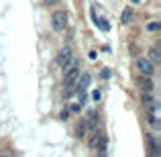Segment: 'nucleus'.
Segmentation results:
<instances>
[{
    "label": "nucleus",
    "instance_id": "17",
    "mask_svg": "<svg viewBox=\"0 0 161 157\" xmlns=\"http://www.w3.org/2000/svg\"><path fill=\"white\" fill-rule=\"evenodd\" d=\"M0 157H8V155H0Z\"/></svg>",
    "mask_w": 161,
    "mask_h": 157
},
{
    "label": "nucleus",
    "instance_id": "8",
    "mask_svg": "<svg viewBox=\"0 0 161 157\" xmlns=\"http://www.w3.org/2000/svg\"><path fill=\"white\" fill-rule=\"evenodd\" d=\"M120 21L125 22V25H128V22L133 21V10H131V8H125V10H122V19H120Z\"/></svg>",
    "mask_w": 161,
    "mask_h": 157
},
{
    "label": "nucleus",
    "instance_id": "4",
    "mask_svg": "<svg viewBox=\"0 0 161 157\" xmlns=\"http://www.w3.org/2000/svg\"><path fill=\"white\" fill-rule=\"evenodd\" d=\"M137 69L145 76V78H149L151 74H153V63H151L147 57H139L137 59Z\"/></svg>",
    "mask_w": 161,
    "mask_h": 157
},
{
    "label": "nucleus",
    "instance_id": "9",
    "mask_svg": "<svg viewBox=\"0 0 161 157\" xmlns=\"http://www.w3.org/2000/svg\"><path fill=\"white\" fill-rule=\"evenodd\" d=\"M100 139H102V135H100V133H94L92 137H90V147H92V149H96V147H98V143H100Z\"/></svg>",
    "mask_w": 161,
    "mask_h": 157
},
{
    "label": "nucleus",
    "instance_id": "15",
    "mask_svg": "<svg viewBox=\"0 0 161 157\" xmlns=\"http://www.w3.org/2000/svg\"><path fill=\"white\" fill-rule=\"evenodd\" d=\"M47 4H53V2H57V0H45Z\"/></svg>",
    "mask_w": 161,
    "mask_h": 157
},
{
    "label": "nucleus",
    "instance_id": "6",
    "mask_svg": "<svg viewBox=\"0 0 161 157\" xmlns=\"http://www.w3.org/2000/svg\"><path fill=\"white\" fill-rule=\"evenodd\" d=\"M106 147H108V141H106V137L102 135L100 143H98V147H96V151H98V155L100 157H106Z\"/></svg>",
    "mask_w": 161,
    "mask_h": 157
},
{
    "label": "nucleus",
    "instance_id": "10",
    "mask_svg": "<svg viewBox=\"0 0 161 157\" xmlns=\"http://www.w3.org/2000/svg\"><path fill=\"white\" fill-rule=\"evenodd\" d=\"M141 86H143V90L147 92V94H151V90H153V84H151L149 78H143L141 80Z\"/></svg>",
    "mask_w": 161,
    "mask_h": 157
},
{
    "label": "nucleus",
    "instance_id": "12",
    "mask_svg": "<svg viewBox=\"0 0 161 157\" xmlns=\"http://www.w3.org/2000/svg\"><path fill=\"white\" fill-rule=\"evenodd\" d=\"M159 29H161L159 22H149V25H147V31H151V33H153V31H159Z\"/></svg>",
    "mask_w": 161,
    "mask_h": 157
},
{
    "label": "nucleus",
    "instance_id": "16",
    "mask_svg": "<svg viewBox=\"0 0 161 157\" xmlns=\"http://www.w3.org/2000/svg\"><path fill=\"white\" fill-rule=\"evenodd\" d=\"M133 2H141V0H133Z\"/></svg>",
    "mask_w": 161,
    "mask_h": 157
},
{
    "label": "nucleus",
    "instance_id": "5",
    "mask_svg": "<svg viewBox=\"0 0 161 157\" xmlns=\"http://www.w3.org/2000/svg\"><path fill=\"white\" fill-rule=\"evenodd\" d=\"M90 82H92V76L90 74H82V78H78V82H76V92L78 94H84L86 88L90 86Z\"/></svg>",
    "mask_w": 161,
    "mask_h": 157
},
{
    "label": "nucleus",
    "instance_id": "13",
    "mask_svg": "<svg viewBox=\"0 0 161 157\" xmlns=\"http://www.w3.org/2000/svg\"><path fill=\"white\" fill-rule=\"evenodd\" d=\"M100 98H102V94H100V90H94V92H92V100H94V102H98V100H100Z\"/></svg>",
    "mask_w": 161,
    "mask_h": 157
},
{
    "label": "nucleus",
    "instance_id": "7",
    "mask_svg": "<svg viewBox=\"0 0 161 157\" xmlns=\"http://www.w3.org/2000/svg\"><path fill=\"white\" fill-rule=\"evenodd\" d=\"M86 131H88V123H86V121H80V124L76 126V135H78V137H84Z\"/></svg>",
    "mask_w": 161,
    "mask_h": 157
},
{
    "label": "nucleus",
    "instance_id": "2",
    "mask_svg": "<svg viewBox=\"0 0 161 157\" xmlns=\"http://www.w3.org/2000/svg\"><path fill=\"white\" fill-rule=\"evenodd\" d=\"M51 25H53L55 31H63V29L68 27V14H65L63 10L53 12V16H51Z\"/></svg>",
    "mask_w": 161,
    "mask_h": 157
},
{
    "label": "nucleus",
    "instance_id": "14",
    "mask_svg": "<svg viewBox=\"0 0 161 157\" xmlns=\"http://www.w3.org/2000/svg\"><path fill=\"white\" fill-rule=\"evenodd\" d=\"M80 108H82V104H80V102L71 104V112H80Z\"/></svg>",
    "mask_w": 161,
    "mask_h": 157
},
{
    "label": "nucleus",
    "instance_id": "11",
    "mask_svg": "<svg viewBox=\"0 0 161 157\" xmlns=\"http://www.w3.org/2000/svg\"><path fill=\"white\" fill-rule=\"evenodd\" d=\"M151 59H153V63H159L161 61V55H159V49L157 47H151Z\"/></svg>",
    "mask_w": 161,
    "mask_h": 157
},
{
    "label": "nucleus",
    "instance_id": "3",
    "mask_svg": "<svg viewBox=\"0 0 161 157\" xmlns=\"http://www.w3.org/2000/svg\"><path fill=\"white\" fill-rule=\"evenodd\" d=\"M71 59H73L71 49H69V47H63V49L57 53V65L61 67V69H65V67L69 65V61H71Z\"/></svg>",
    "mask_w": 161,
    "mask_h": 157
},
{
    "label": "nucleus",
    "instance_id": "1",
    "mask_svg": "<svg viewBox=\"0 0 161 157\" xmlns=\"http://www.w3.org/2000/svg\"><path fill=\"white\" fill-rule=\"evenodd\" d=\"M78 78H80V63H78V59L73 57V59L69 61V65L63 69V88H65V96H69V90H73Z\"/></svg>",
    "mask_w": 161,
    "mask_h": 157
}]
</instances>
